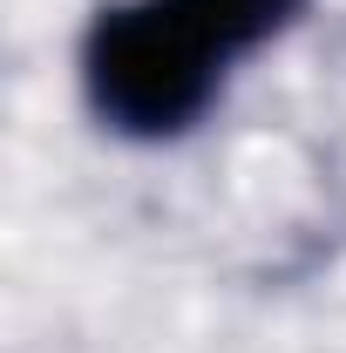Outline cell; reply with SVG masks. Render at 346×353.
I'll list each match as a JSON object with an SVG mask.
<instances>
[{
    "mask_svg": "<svg viewBox=\"0 0 346 353\" xmlns=\"http://www.w3.org/2000/svg\"><path fill=\"white\" fill-rule=\"evenodd\" d=\"M312 0H102L75 48L95 130L163 150L204 130L231 75L292 34Z\"/></svg>",
    "mask_w": 346,
    "mask_h": 353,
    "instance_id": "cell-1",
    "label": "cell"
}]
</instances>
